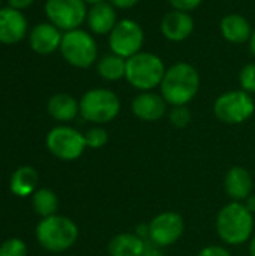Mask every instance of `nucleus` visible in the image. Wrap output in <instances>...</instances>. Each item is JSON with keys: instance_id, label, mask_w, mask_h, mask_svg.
Wrapping results in <instances>:
<instances>
[{"instance_id": "f257e3e1", "label": "nucleus", "mask_w": 255, "mask_h": 256, "mask_svg": "<svg viewBox=\"0 0 255 256\" xmlns=\"http://www.w3.org/2000/svg\"><path fill=\"white\" fill-rule=\"evenodd\" d=\"M200 74L197 68L186 62H177L167 68L159 93L171 106L188 105L194 100L200 90Z\"/></svg>"}, {"instance_id": "f03ea898", "label": "nucleus", "mask_w": 255, "mask_h": 256, "mask_svg": "<svg viewBox=\"0 0 255 256\" xmlns=\"http://www.w3.org/2000/svg\"><path fill=\"white\" fill-rule=\"evenodd\" d=\"M215 228L219 240L228 246L249 243L254 236V214L243 202L230 201L218 212Z\"/></svg>"}, {"instance_id": "7ed1b4c3", "label": "nucleus", "mask_w": 255, "mask_h": 256, "mask_svg": "<svg viewBox=\"0 0 255 256\" xmlns=\"http://www.w3.org/2000/svg\"><path fill=\"white\" fill-rule=\"evenodd\" d=\"M167 66L164 60L150 51H140L126 58L125 80L138 92H152L161 86Z\"/></svg>"}, {"instance_id": "20e7f679", "label": "nucleus", "mask_w": 255, "mask_h": 256, "mask_svg": "<svg viewBox=\"0 0 255 256\" xmlns=\"http://www.w3.org/2000/svg\"><path fill=\"white\" fill-rule=\"evenodd\" d=\"M78 236L80 230L77 224L71 218L62 214L44 218L36 226L38 243L42 249L53 254H62L71 249L77 243Z\"/></svg>"}, {"instance_id": "39448f33", "label": "nucleus", "mask_w": 255, "mask_h": 256, "mask_svg": "<svg viewBox=\"0 0 255 256\" xmlns=\"http://www.w3.org/2000/svg\"><path fill=\"white\" fill-rule=\"evenodd\" d=\"M122 110L119 96L104 87L87 90L80 99V116L93 124H105L113 122Z\"/></svg>"}, {"instance_id": "423d86ee", "label": "nucleus", "mask_w": 255, "mask_h": 256, "mask_svg": "<svg viewBox=\"0 0 255 256\" xmlns=\"http://www.w3.org/2000/svg\"><path fill=\"white\" fill-rule=\"evenodd\" d=\"M60 52L66 63L78 69H87L98 62V44L93 34L83 28L63 33Z\"/></svg>"}, {"instance_id": "0eeeda50", "label": "nucleus", "mask_w": 255, "mask_h": 256, "mask_svg": "<svg viewBox=\"0 0 255 256\" xmlns=\"http://www.w3.org/2000/svg\"><path fill=\"white\" fill-rule=\"evenodd\" d=\"M254 112V98L242 88L225 92L219 94L213 102L215 117L225 124H242L248 122Z\"/></svg>"}, {"instance_id": "6e6552de", "label": "nucleus", "mask_w": 255, "mask_h": 256, "mask_svg": "<svg viewBox=\"0 0 255 256\" xmlns=\"http://www.w3.org/2000/svg\"><path fill=\"white\" fill-rule=\"evenodd\" d=\"M48 152L65 162L77 160L83 156L87 148L84 134L71 128V126H56L53 128L45 138Z\"/></svg>"}, {"instance_id": "1a4fd4ad", "label": "nucleus", "mask_w": 255, "mask_h": 256, "mask_svg": "<svg viewBox=\"0 0 255 256\" xmlns=\"http://www.w3.org/2000/svg\"><path fill=\"white\" fill-rule=\"evenodd\" d=\"M108 45L111 52L123 58L135 56L144 45V30L141 24L131 18L119 20L108 34Z\"/></svg>"}, {"instance_id": "9d476101", "label": "nucleus", "mask_w": 255, "mask_h": 256, "mask_svg": "<svg viewBox=\"0 0 255 256\" xmlns=\"http://www.w3.org/2000/svg\"><path fill=\"white\" fill-rule=\"evenodd\" d=\"M87 4L84 0H47L45 15L51 24L63 32L80 28L87 18Z\"/></svg>"}, {"instance_id": "9b49d317", "label": "nucleus", "mask_w": 255, "mask_h": 256, "mask_svg": "<svg viewBox=\"0 0 255 256\" xmlns=\"http://www.w3.org/2000/svg\"><path fill=\"white\" fill-rule=\"evenodd\" d=\"M185 232V220L177 212H162L149 222V243L164 249L176 244Z\"/></svg>"}, {"instance_id": "f8f14e48", "label": "nucleus", "mask_w": 255, "mask_h": 256, "mask_svg": "<svg viewBox=\"0 0 255 256\" xmlns=\"http://www.w3.org/2000/svg\"><path fill=\"white\" fill-rule=\"evenodd\" d=\"M168 104L161 93L156 92H140L131 102L132 114L141 122H158L167 114Z\"/></svg>"}, {"instance_id": "ddd939ff", "label": "nucleus", "mask_w": 255, "mask_h": 256, "mask_svg": "<svg viewBox=\"0 0 255 256\" xmlns=\"http://www.w3.org/2000/svg\"><path fill=\"white\" fill-rule=\"evenodd\" d=\"M195 28V21L189 12L170 10L161 20V33L170 42L186 40Z\"/></svg>"}, {"instance_id": "4468645a", "label": "nucleus", "mask_w": 255, "mask_h": 256, "mask_svg": "<svg viewBox=\"0 0 255 256\" xmlns=\"http://www.w3.org/2000/svg\"><path fill=\"white\" fill-rule=\"evenodd\" d=\"M29 32L27 18L21 10L11 6L0 9V42L6 45L18 44Z\"/></svg>"}, {"instance_id": "2eb2a0df", "label": "nucleus", "mask_w": 255, "mask_h": 256, "mask_svg": "<svg viewBox=\"0 0 255 256\" xmlns=\"http://www.w3.org/2000/svg\"><path fill=\"white\" fill-rule=\"evenodd\" d=\"M62 38V30L57 28L54 24H51L50 21L39 22L29 33V45L36 54L47 56L60 50Z\"/></svg>"}, {"instance_id": "dca6fc26", "label": "nucleus", "mask_w": 255, "mask_h": 256, "mask_svg": "<svg viewBox=\"0 0 255 256\" xmlns=\"http://www.w3.org/2000/svg\"><path fill=\"white\" fill-rule=\"evenodd\" d=\"M254 178L252 174L245 166H231L224 177L225 195L236 202H243L249 195H252Z\"/></svg>"}, {"instance_id": "f3484780", "label": "nucleus", "mask_w": 255, "mask_h": 256, "mask_svg": "<svg viewBox=\"0 0 255 256\" xmlns=\"http://www.w3.org/2000/svg\"><path fill=\"white\" fill-rule=\"evenodd\" d=\"M117 12L116 8L110 2H104L95 6L89 8L87 12V27L93 34L102 36V34H110L114 26L117 24Z\"/></svg>"}, {"instance_id": "a211bd4d", "label": "nucleus", "mask_w": 255, "mask_h": 256, "mask_svg": "<svg viewBox=\"0 0 255 256\" xmlns=\"http://www.w3.org/2000/svg\"><path fill=\"white\" fill-rule=\"evenodd\" d=\"M219 30L222 38L230 44H245L249 42L252 36L251 22L240 14H228L219 22Z\"/></svg>"}, {"instance_id": "6ab92c4d", "label": "nucleus", "mask_w": 255, "mask_h": 256, "mask_svg": "<svg viewBox=\"0 0 255 256\" xmlns=\"http://www.w3.org/2000/svg\"><path fill=\"white\" fill-rule=\"evenodd\" d=\"M147 244L135 232H119L108 242L107 252L110 256H143Z\"/></svg>"}, {"instance_id": "aec40b11", "label": "nucleus", "mask_w": 255, "mask_h": 256, "mask_svg": "<svg viewBox=\"0 0 255 256\" xmlns=\"http://www.w3.org/2000/svg\"><path fill=\"white\" fill-rule=\"evenodd\" d=\"M47 111L56 122L68 123L80 114V102L69 93H56L48 99Z\"/></svg>"}, {"instance_id": "412c9836", "label": "nucleus", "mask_w": 255, "mask_h": 256, "mask_svg": "<svg viewBox=\"0 0 255 256\" xmlns=\"http://www.w3.org/2000/svg\"><path fill=\"white\" fill-rule=\"evenodd\" d=\"M38 183H39V176L38 171L33 166H20L17 168L9 180V189L15 196L20 198H27L32 196L38 189Z\"/></svg>"}, {"instance_id": "4be33fe9", "label": "nucleus", "mask_w": 255, "mask_h": 256, "mask_svg": "<svg viewBox=\"0 0 255 256\" xmlns=\"http://www.w3.org/2000/svg\"><path fill=\"white\" fill-rule=\"evenodd\" d=\"M96 72L105 81H119L126 74V58L110 52L104 54L96 62Z\"/></svg>"}, {"instance_id": "5701e85b", "label": "nucleus", "mask_w": 255, "mask_h": 256, "mask_svg": "<svg viewBox=\"0 0 255 256\" xmlns=\"http://www.w3.org/2000/svg\"><path fill=\"white\" fill-rule=\"evenodd\" d=\"M32 207L35 210V213L38 216H41L42 219L50 218V216L57 214L59 198H57L54 190L42 188V189H38L32 195Z\"/></svg>"}, {"instance_id": "b1692460", "label": "nucleus", "mask_w": 255, "mask_h": 256, "mask_svg": "<svg viewBox=\"0 0 255 256\" xmlns=\"http://www.w3.org/2000/svg\"><path fill=\"white\" fill-rule=\"evenodd\" d=\"M84 140H86L87 148L98 150V148H102V147L107 146V142L110 140V135H108L105 128L96 124V126L87 129V132L84 134Z\"/></svg>"}, {"instance_id": "393cba45", "label": "nucleus", "mask_w": 255, "mask_h": 256, "mask_svg": "<svg viewBox=\"0 0 255 256\" xmlns=\"http://www.w3.org/2000/svg\"><path fill=\"white\" fill-rule=\"evenodd\" d=\"M168 120L170 123L177 128V129H185L191 124L192 122V112L188 108V105H180V106H171L168 112Z\"/></svg>"}, {"instance_id": "a878e982", "label": "nucleus", "mask_w": 255, "mask_h": 256, "mask_svg": "<svg viewBox=\"0 0 255 256\" xmlns=\"http://www.w3.org/2000/svg\"><path fill=\"white\" fill-rule=\"evenodd\" d=\"M240 88L249 94H255V62L245 64L239 72Z\"/></svg>"}, {"instance_id": "bb28decb", "label": "nucleus", "mask_w": 255, "mask_h": 256, "mask_svg": "<svg viewBox=\"0 0 255 256\" xmlns=\"http://www.w3.org/2000/svg\"><path fill=\"white\" fill-rule=\"evenodd\" d=\"M0 256H27V246L21 238H8L0 244Z\"/></svg>"}, {"instance_id": "cd10ccee", "label": "nucleus", "mask_w": 255, "mask_h": 256, "mask_svg": "<svg viewBox=\"0 0 255 256\" xmlns=\"http://www.w3.org/2000/svg\"><path fill=\"white\" fill-rule=\"evenodd\" d=\"M168 3L174 10H182V12L191 14L203 3V0H168Z\"/></svg>"}, {"instance_id": "c85d7f7f", "label": "nucleus", "mask_w": 255, "mask_h": 256, "mask_svg": "<svg viewBox=\"0 0 255 256\" xmlns=\"http://www.w3.org/2000/svg\"><path fill=\"white\" fill-rule=\"evenodd\" d=\"M197 256H231L230 250L224 246L219 244H209L206 248H203Z\"/></svg>"}, {"instance_id": "c756f323", "label": "nucleus", "mask_w": 255, "mask_h": 256, "mask_svg": "<svg viewBox=\"0 0 255 256\" xmlns=\"http://www.w3.org/2000/svg\"><path fill=\"white\" fill-rule=\"evenodd\" d=\"M141 0H110V3L116 8V9H131L134 6H137Z\"/></svg>"}, {"instance_id": "7c9ffc66", "label": "nucleus", "mask_w": 255, "mask_h": 256, "mask_svg": "<svg viewBox=\"0 0 255 256\" xmlns=\"http://www.w3.org/2000/svg\"><path fill=\"white\" fill-rule=\"evenodd\" d=\"M8 3L11 8H14L17 10H24V9L30 8L35 3V0H8Z\"/></svg>"}, {"instance_id": "2f4dec72", "label": "nucleus", "mask_w": 255, "mask_h": 256, "mask_svg": "<svg viewBox=\"0 0 255 256\" xmlns=\"http://www.w3.org/2000/svg\"><path fill=\"white\" fill-rule=\"evenodd\" d=\"M135 234H137L140 238H143L144 242L149 243V224H140V225L137 226V230H135Z\"/></svg>"}, {"instance_id": "473e14b6", "label": "nucleus", "mask_w": 255, "mask_h": 256, "mask_svg": "<svg viewBox=\"0 0 255 256\" xmlns=\"http://www.w3.org/2000/svg\"><path fill=\"white\" fill-rule=\"evenodd\" d=\"M143 256H165V254H164V250H162L161 248H158V246L149 243L147 248H146V252H144V255Z\"/></svg>"}, {"instance_id": "72a5a7b5", "label": "nucleus", "mask_w": 255, "mask_h": 256, "mask_svg": "<svg viewBox=\"0 0 255 256\" xmlns=\"http://www.w3.org/2000/svg\"><path fill=\"white\" fill-rule=\"evenodd\" d=\"M243 204H245V207H246L252 214H255V194L249 195V196L243 201Z\"/></svg>"}, {"instance_id": "f704fd0d", "label": "nucleus", "mask_w": 255, "mask_h": 256, "mask_svg": "<svg viewBox=\"0 0 255 256\" xmlns=\"http://www.w3.org/2000/svg\"><path fill=\"white\" fill-rule=\"evenodd\" d=\"M248 252H249V256H255V234H254V236H252V238L249 240Z\"/></svg>"}, {"instance_id": "c9c22d12", "label": "nucleus", "mask_w": 255, "mask_h": 256, "mask_svg": "<svg viewBox=\"0 0 255 256\" xmlns=\"http://www.w3.org/2000/svg\"><path fill=\"white\" fill-rule=\"evenodd\" d=\"M249 50H251L252 56L255 57V28H254V32H252V36H251V39H249Z\"/></svg>"}, {"instance_id": "e433bc0d", "label": "nucleus", "mask_w": 255, "mask_h": 256, "mask_svg": "<svg viewBox=\"0 0 255 256\" xmlns=\"http://www.w3.org/2000/svg\"><path fill=\"white\" fill-rule=\"evenodd\" d=\"M104 2H107V0H84V3L89 4V6H95V4H99V3H104Z\"/></svg>"}, {"instance_id": "4c0bfd02", "label": "nucleus", "mask_w": 255, "mask_h": 256, "mask_svg": "<svg viewBox=\"0 0 255 256\" xmlns=\"http://www.w3.org/2000/svg\"><path fill=\"white\" fill-rule=\"evenodd\" d=\"M0 4H2V0H0Z\"/></svg>"}]
</instances>
